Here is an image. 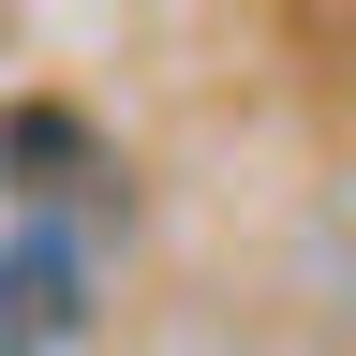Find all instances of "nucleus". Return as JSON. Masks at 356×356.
<instances>
[{
	"mask_svg": "<svg viewBox=\"0 0 356 356\" xmlns=\"http://www.w3.org/2000/svg\"><path fill=\"white\" fill-rule=\"evenodd\" d=\"M0 163H15V193H60V163H89V134L60 104H15V119H0Z\"/></svg>",
	"mask_w": 356,
	"mask_h": 356,
	"instance_id": "2",
	"label": "nucleus"
},
{
	"mask_svg": "<svg viewBox=\"0 0 356 356\" xmlns=\"http://www.w3.org/2000/svg\"><path fill=\"white\" fill-rule=\"evenodd\" d=\"M74 312H89V252L60 238V222L0 252V356H44V341H74Z\"/></svg>",
	"mask_w": 356,
	"mask_h": 356,
	"instance_id": "1",
	"label": "nucleus"
}]
</instances>
